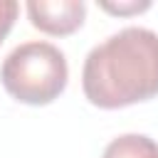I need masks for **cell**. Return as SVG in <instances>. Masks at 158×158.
Instances as JSON below:
<instances>
[{
	"label": "cell",
	"instance_id": "6da1fadb",
	"mask_svg": "<svg viewBox=\"0 0 158 158\" xmlns=\"http://www.w3.org/2000/svg\"><path fill=\"white\" fill-rule=\"evenodd\" d=\"M81 89L99 109L158 96V35L148 27H123L96 44L84 59Z\"/></svg>",
	"mask_w": 158,
	"mask_h": 158
},
{
	"label": "cell",
	"instance_id": "7a4b0ae2",
	"mask_svg": "<svg viewBox=\"0 0 158 158\" xmlns=\"http://www.w3.org/2000/svg\"><path fill=\"white\" fill-rule=\"evenodd\" d=\"M67 77V59L62 49L49 42H25L15 47L0 67V81L7 94L30 106L54 101L64 91Z\"/></svg>",
	"mask_w": 158,
	"mask_h": 158
},
{
	"label": "cell",
	"instance_id": "3957f363",
	"mask_svg": "<svg viewBox=\"0 0 158 158\" xmlns=\"http://www.w3.org/2000/svg\"><path fill=\"white\" fill-rule=\"evenodd\" d=\"M30 22L47 35H72L81 27L86 5L81 0H30Z\"/></svg>",
	"mask_w": 158,
	"mask_h": 158
},
{
	"label": "cell",
	"instance_id": "277c9868",
	"mask_svg": "<svg viewBox=\"0 0 158 158\" xmlns=\"http://www.w3.org/2000/svg\"><path fill=\"white\" fill-rule=\"evenodd\" d=\"M101 158H158V143L143 133H123L106 146Z\"/></svg>",
	"mask_w": 158,
	"mask_h": 158
},
{
	"label": "cell",
	"instance_id": "5b68a950",
	"mask_svg": "<svg viewBox=\"0 0 158 158\" xmlns=\"http://www.w3.org/2000/svg\"><path fill=\"white\" fill-rule=\"evenodd\" d=\"M17 10H20V5L15 0H0V42L12 30V22L17 17Z\"/></svg>",
	"mask_w": 158,
	"mask_h": 158
},
{
	"label": "cell",
	"instance_id": "8992f818",
	"mask_svg": "<svg viewBox=\"0 0 158 158\" xmlns=\"http://www.w3.org/2000/svg\"><path fill=\"white\" fill-rule=\"evenodd\" d=\"M101 7L104 10H109V12H116V15H128V12H141V10H148L151 7V2L148 0H143V2H101Z\"/></svg>",
	"mask_w": 158,
	"mask_h": 158
}]
</instances>
